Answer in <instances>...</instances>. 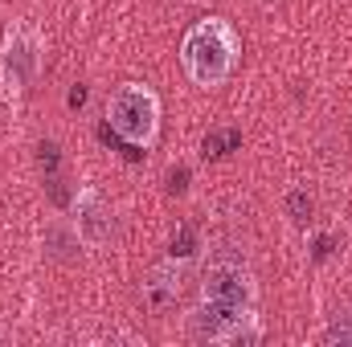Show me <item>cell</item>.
<instances>
[{
	"mask_svg": "<svg viewBox=\"0 0 352 347\" xmlns=\"http://www.w3.org/2000/svg\"><path fill=\"white\" fill-rule=\"evenodd\" d=\"M37 70H41V33L33 25H12L0 41V98L25 94Z\"/></svg>",
	"mask_w": 352,
	"mask_h": 347,
	"instance_id": "obj_3",
	"label": "cell"
},
{
	"mask_svg": "<svg viewBox=\"0 0 352 347\" xmlns=\"http://www.w3.org/2000/svg\"><path fill=\"white\" fill-rule=\"evenodd\" d=\"M140 294H144V307L148 311H168L176 298H180V265H156L148 278H144V286H140Z\"/></svg>",
	"mask_w": 352,
	"mask_h": 347,
	"instance_id": "obj_7",
	"label": "cell"
},
{
	"mask_svg": "<svg viewBox=\"0 0 352 347\" xmlns=\"http://www.w3.org/2000/svg\"><path fill=\"white\" fill-rule=\"evenodd\" d=\"M192 254H197V233H192V229H188V225H180V229H176V237H173V261L180 258H192Z\"/></svg>",
	"mask_w": 352,
	"mask_h": 347,
	"instance_id": "obj_11",
	"label": "cell"
},
{
	"mask_svg": "<svg viewBox=\"0 0 352 347\" xmlns=\"http://www.w3.org/2000/svg\"><path fill=\"white\" fill-rule=\"evenodd\" d=\"M74 229H78L82 246H107L111 233H115V217H111V208L102 204V196L94 188H82L74 196Z\"/></svg>",
	"mask_w": 352,
	"mask_h": 347,
	"instance_id": "obj_6",
	"label": "cell"
},
{
	"mask_svg": "<svg viewBox=\"0 0 352 347\" xmlns=\"http://www.w3.org/2000/svg\"><path fill=\"white\" fill-rule=\"evenodd\" d=\"M192 331L201 339H213V344H258L263 339V327L258 319L250 315V307H238V302H213L205 298L197 319H192Z\"/></svg>",
	"mask_w": 352,
	"mask_h": 347,
	"instance_id": "obj_4",
	"label": "cell"
},
{
	"mask_svg": "<svg viewBox=\"0 0 352 347\" xmlns=\"http://www.w3.org/2000/svg\"><path fill=\"white\" fill-rule=\"evenodd\" d=\"M180 62H184V70H188V78L197 86H221L230 78L234 62H238V37H234V29L221 16L197 21L184 33Z\"/></svg>",
	"mask_w": 352,
	"mask_h": 347,
	"instance_id": "obj_1",
	"label": "cell"
},
{
	"mask_svg": "<svg viewBox=\"0 0 352 347\" xmlns=\"http://www.w3.org/2000/svg\"><path fill=\"white\" fill-rule=\"evenodd\" d=\"M107 127L135 147H152L160 131V98L140 82L119 86L107 102Z\"/></svg>",
	"mask_w": 352,
	"mask_h": 347,
	"instance_id": "obj_2",
	"label": "cell"
},
{
	"mask_svg": "<svg viewBox=\"0 0 352 347\" xmlns=\"http://www.w3.org/2000/svg\"><path fill=\"white\" fill-rule=\"evenodd\" d=\"M201 294L213 298V302H238V307H250L254 302V278L246 265L238 261H213L201 278Z\"/></svg>",
	"mask_w": 352,
	"mask_h": 347,
	"instance_id": "obj_5",
	"label": "cell"
},
{
	"mask_svg": "<svg viewBox=\"0 0 352 347\" xmlns=\"http://www.w3.org/2000/svg\"><path fill=\"white\" fill-rule=\"evenodd\" d=\"M37 160H41V168L50 176H58V160H62V156H58V143H41V147H37Z\"/></svg>",
	"mask_w": 352,
	"mask_h": 347,
	"instance_id": "obj_13",
	"label": "cell"
},
{
	"mask_svg": "<svg viewBox=\"0 0 352 347\" xmlns=\"http://www.w3.org/2000/svg\"><path fill=\"white\" fill-rule=\"evenodd\" d=\"M332 250H336V241H332L328 233H320V237H311V258H316V261H324L328 254H332Z\"/></svg>",
	"mask_w": 352,
	"mask_h": 347,
	"instance_id": "obj_14",
	"label": "cell"
},
{
	"mask_svg": "<svg viewBox=\"0 0 352 347\" xmlns=\"http://www.w3.org/2000/svg\"><path fill=\"white\" fill-rule=\"evenodd\" d=\"M283 204H287V217H291V221H299V225H303V221H307V217L316 213V200H311V196H307L303 188L287 192V200H283Z\"/></svg>",
	"mask_w": 352,
	"mask_h": 347,
	"instance_id": "obj_9",
	"label": "cell"
},
{
	"mask_svg": "<svg viewBox=\"0 0 352 347\" xmlns=\"http://www.w3.org/2000/svg\"><path fill=\"white\" fill-rule=\"evenodd\" d=\"M78 246H82L78 229H70V225H62V221H54V225L45 229V250H50V254H54L58 261L78 258Z\"/></svg>",
	"mask_w": 352,
	"mask_h": 347,
	"instance_id": "obj_8",
	"label": "cell"
},
{
	"mask_svg": "<svg viewBox=\"0 0 352 347\" xmlns=\"http://www.w3.org/2000/svg\"><path fill=\"white\" fill-rule=\"evenodd\" d=\"M188 188V168H173L168 172V192H184Z\"/></svg>",
	"mask_w": 352,
	"mask_h": 347,
	"instance_id": "obj_15",
	"label": "cell"
},
{
	"mask_svg": "<svg viewBox=\"0 0 352 347\" xmlns=\"http://www.w3.org/2000/svg\"><path fill=\"white\" fill-rule=\"evenodd\" d=\"M238 143H242V131H226V135H217V131H213V135H205V143H201V147H205V156H213V160H217V156L234 152Z\"/></svg>",
	"mask_w": 352,
	"mask_h": 347,
	"instance_id": "obj_10",
	"label": "cell"
},
{
	"mask_svg": "<svg viewBox=\"0 0 352 347\" xmlns=\"http://www.w3.org/2000/svg\"><path fill=\"white\" fill-rule=\"evenodd\" d=\"M332 347H352V315H340L332 327H328V335H324Z\"/></svg>",
	"mask_w": 352,
	"mask_h": 347,
	"instance_id": "obj_12",
	"label": "cell"
},
{
	"mask_svg": "<svg viewBox=\"0 0 352 347\" xmlns=\"http://www.w3.org/2000/svg\"><path fill=\"white\" fill-rule=\"evenodd\" d=\"M66 102H70V106H82V102H87V86H74V90H70V98H66Z\"/></svg>",
	"mask_w": 352,
	"mask_h": 347,
	"instance_id": "obj_16",
	"label": "cell"
}]
</instances>
